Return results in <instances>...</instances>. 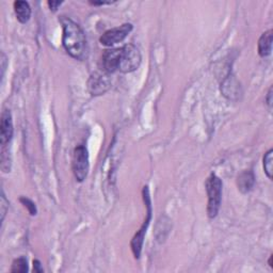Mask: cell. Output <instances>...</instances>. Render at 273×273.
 I'll return each mask as SVG.
<instances>
[{
	"instance_id": "cell-6",
	"label": "cell",
	"mask_w": 273,
	"mask_h": 273,
	"mask_svg": "<svg viewBox=\"0 0 273 273\" xmlns=\"http://www.w3.org/2000/svg\"><path fill=\"white\" fill-rule=\"evenodd\" d=\"M132 30V25L131 24H123L120 27H116V28L107 30L104 32V34L99 38V42L104 46H112L114 44L121 43L125 40V38L128 35Z\"/></svg>"
},
{
	"instance_id": "cell-15",
	"label": "cell",
	"mask_w": 273,
	"mask_h": 273,
	"mask_svg": "<svg viewBox=\"0 0 273 273\" xmlns=\"http://www.w3.org/2000/svg\"><path fill=\"white\" fill-rule=\"evenodd\" d=\"M20 201H21V203H22L27 209H28V212H29V214H30L31 216H35L36 213H38V211H36V206H35V204L31 201V199H29L28 197L22 196V197L20 198Z\"/></svg>"
},
{
	"instance_id": "cell-11",
	"label": "cell",
	"mask_w": 273,
	"mask_h": 273,
	"mask_svg": "<svg viewBox=\"0 0 273 273\" xmlns=\"http://www.w3.org/2000/svg\"><path fill=\"white\" fill-rule=\"evenodd\" d=\"M255 184V177L252 171H243L237 178V185L240 192L248 193L253 189Z\"/></svg>"
},
{
	"instance_id": "cell-8",
	"label": "cell",
	"mask_w": 273,
	"mask_h": 273,
	"mask_svg": "<svg viewBox=\"0 0 273 273\" xmlns=\"http://www.w3.org/2000/svg\"><path fill=\"white\" fill-rule=\"evenodd\" d=\"M13 136V121L12 114L9 110H4L0 120V144L5 147L10 143Z\"/></svg>"
},
{
	"instance_id": "cell-1",
	"label": "cell",
	"mask_w": 273,
	"mask_h": 273,
	"mask_svg": "<svg viewBox=\"0 0 273 273\" xmlns=\"http://www.w3.org/2000/svg\"><path fill=\"white\" fill-rule=\"evenodd\" d=\"M141 64V53L133 44L124 45L121 48L105 50L102 56V70L108 74L115 72L131 73Z\"/></svg>"
},
{
	"instance_id": "cell-18",
	"label": "cell",
	"mask_w": 273,
	"mask_h": 273,
	"mask_svg": "<svg viewBox=\"0 0 273 273\" xmlns=\"http://www.w3.org/2000/svg\"><path fill=\"white\" fill-rule=\"evenodd\" d=\"M47 4H48V6H49V8H50V10L53 11V12H56V11L58 10V9H59V7H60L63 3H62V2H48Z\"/></svg>"
},
{
	"instance_id": "cell-3",
	"label": "cell",
	"mask_w": 273,
	"mask_h": 273,
	"mask_svg": "<svg viewBox=\"0 0 273 273\" xmlns=\"http://www.w3.org/2000/svg\"><path fill=\"white\" fill-rule=\"evenodd\" d=\"M206 192L208 196L207 215L215 219L220 211L222 201V180L216 174H211L206 180Z\"/></svg>"
},
{
	"instance_id": "cell-2",
	"label": "cell",
	"mask_w": 273,
	"mask_h": 273,
	"mask_svg": "<svg viewBox=\"0 0 273 273\" xmlns=\"http://www.w3.org/2000/svg\"><path fill=\"white\" fill-rule=\"evenodd\" d=\"M59 21L63 28L62 44L71 57L84 61L89 53L87 36L81 27L70 17L61 16Z\"/></svg>"
},
{
	"instance_id": "cell-13",
	"label": "cell",
	"mask_w": 273,
	"mask_h": 273,
	"mask_svg": "<svg viewBox=\"0 0 273 273\" xmlns=\"http://www.w3.org/2000/svg\"><path fill=\"white\" fill-rule=\"evenodd\" d=\"M29 268H28V261L25 257H20L16 258L13 263H12V268H11V272L12 273H25L28 272Z\"/></svg>"
},
{
	"instance_id": "cell-20",
	"label": "cell",
	"mask_w": 273,
	"mask_h": 273,
	"mask_svg": "<svg viewBox=\"0 0 273 273\" xmlns=\"http://www.w3.org/2000/svg\"><path fill=\"white\" fill-rule=\"evenodd\" d=\"M90 4L93 6H103V5H110L111 2H90Z\"/></svg>"
},
{
	"instance_id": "cell-21",
	"label": "cell",
	"mask_w": 273,
	"mask_h": 273,
	"mask_svg": "<svg viewBox=\"0 0 273 273\" xmlns=\"http://www.w3.org/2000/svg\"><path fill=\"white\" fill-rule=\"evenodd\" d=\"M272 257H273V255H272V254H271V255H270V258H269V266H270L271 268H273V265H272Z\"/></svg>"
},
{
	"instance_id": "cell-12",
	"label": "cell",
	"mask_w": 273,
	"mask_h": 273,
	"mask_svg": "<svg viewBox=\"0 0 273 273\" xmlns=\"http://www.w3.org/2000/svg\"><path fill=\"white\" fill-rule=\"evenodd\" d=\"M263 170L269 179H272L273 174V150H269L263 156Z\"/></svg>"
},
{
	"instance_id": "cell-14",
	"label": "cell",
	"mask_w": 273,
	"mask_h": 273,
	"mask_svg": "<svg viewBox=\"0 0 273 273\" xmlns=\"http://www.w3.org/2000/svg\"><path fill=\"white\" fill-rule=\"evenodd\" d=\"M2 170L4 173H9L11 170V159L9 155V149L3 147L2 151Z\"/></svg>"
},
{
	"instance_id": "cell-16",
	"label": "cell",
	"mask_w": 273,
	"mask_h": 273,
	"mask_svg": "<svg viewBox=\"0 0 273 273\" xmlns=\"http://www.w3.org/2000/svg\"><path fill=\"white\" fill-rule=\"evenodd\" d=\"M8 208H9V201L7 199L4 191H2V199H0V214H2V222L5 220Z\"/></svg>"
},
{
	"instance_id": "cell-17",
	"label": "cell",
	"mask_w": 273,
	"mask_h": 273,
	"mask_svg": "<svg viewBox=\"0 0 273 273\" xmlns=\"http://www.w3.org/2000/svg\"><path fill=\"white\" fill-rule=\"evenodd\" d=\"M44 270H43V267H42V263L40 260L35 259L33 260V272H38V273H42Z\"/></svg>"
},
{
	"instance_id": "cell-9",
	"label": "cell",
	"mask_w": 273,
	"mask_h": 273,
	"mask_svg": "<svg viewBox=\"0 0 273 273\" xmlns=\"http://www.w3.org/2000/svg\"><path fill=\"white\" fill-rule=\"evenodd\" d=\"M272 33H273L272 30L263 32L258 40V53L261 58H266L271 54L273 40Z\"/></svg>"
},
{
	"instance_id": "cell-19",
	"label": "cell",
	"mask_w": 273,
	"mask_h": 273,
	"mask_svg": "<svg viewBox=\"0 0 273 273\" xmlns=\"http://www.w3.org/2000/svg\"><path fill=\"white\" fill-rule=\"evenodd\" d=\"M272 87L269 89L268 91V94H267V97H266V103L269 107V109L271 110V108H272V102H273V99H272Z\"/></svg>"
},
{
	"instance_id": "cell-5",
	"label": "cell",
	"mask_w": 273,
	"mask_h": 273,
	"mask_svg": "<svg viewBox=\"0 0 273 273\" xmlns=\"http://www.w3.org/2000/svg\"><path fill=\"white\" fill-rule=\"evenodd\" d=\"M72 168L76 180H78L79 183H83V181L87 178L90 169L89 153L85 145H78V147L74 150Z\"/></svg>"
},
{
	"instance_id": "cell-7",
	"label": "cell",
	"mask_w": 273,
	"mask_h": 273,
	"mask_svg": "<svg viewBox=\"0 0 273 273\" xmlns=\"http://www.w3.org/2000/svg\"><path fill=\"white\" fill-rule=\"evenodd\" d=\"M88 86L90 93L92 95L97 96L104 94L110 88V79L108 77V73L105 71L93 73L89 79Z\"/></svg>"
},
{
	"instance_id": "cell-10",
	"label": "cell",
	"mask_w": 273,
	"mask_h": 273,
	"mask_svg": "<svg viewBox=\"0 0 273 273\" xmlns=\"http://www.w3.org/2000/svg\"><path fill=\"white\" fill-rule=\"evenodd\" d=\"M13 6L18 22L22 24L28 23L31 17V8L29 4L27 2H24V0H17Z\"/></svg>"
},
{
	"instance_id": "cell-4",
	"label": "cell",
	"mask_w": 273,
	"mask_h": 273,
	"mask_svg": "<svg viewBox=\"0 0 273 273\" xmlns=\"http://www.w3.org/2000/svg\"><path fill=\"white\" fill-rule=\"evenodd\" d=\"M143 199H144L145 205H147V208H148L147 219L144 220L142 226L140 227V230L136 232V234L133 236V238H132V240L130 242L131 251L133 253V256L136 259L140 258L141 252H142V247H143V242H144V238H145V234H147L148 227H149L151 219H152V202H151L150 191H149L148 186L143 188Z\"/></svg>"
}]
</instances>
